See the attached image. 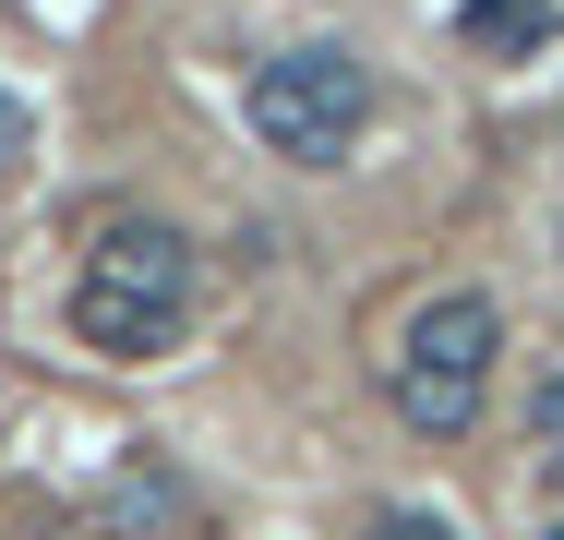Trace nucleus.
<instances>
[{
	"label": "nucleus",
	"mask_w": 564,
	"mask_h": 540,
	"mask_svg": "<svg viewBox=\"0 0 564 540\" xmlns=\"http://www.w3.org/2000/svg\"><path fill=\"white\" fill-rule=\"evenodd\" d=\"M372 540H456V517H445V505H384Z\"/></svg>",
	"instance_id": "nucleus-5"
},
{
	"label": "nucleus",
	"mask_w": 564,
	"mask_h": 540,
	"mask_svg": "<svg viewBox=\"0 0 564 540\" xmlns=\"http://www.w3.org/2000/svg\"><path fill=\"white\" fill-rule=\"evenodd\" d=\"M73 336L97 360H169L193 336V240L169 216H109L73 277Z\"/></svg>",
	"instance_id": "nucleus-1"
},
{
	"label": "nucleus",
	"mask_w": 564,
	"mask_h": 540,
	"mask_svg": "<svg viewBox=\"0 0 564 540\" xmlns=\"http://www.w3.org/2000/svg\"><path fill=\"white\" fill-rule=\"evenodd\" d=\"M553 24H564V0H456V36H468L480 61H529Z\"/></svg>",
	"instance_id": "nucleus-4"
},
{
	"label": "nucleus",
	"mask_w": 564,
	"mask_h": 540,
	"mask_svg": "<svg viewBox=\"0 0 564 540\" xmlns=\"http://www.w3.org/2000/svg\"><path fill=\"white\" fill-rule=\"evenodd\" d=\"M240 120H252L264 156H289V169H337L348 144L372 132V73H360V48H325V36L264 48L252 85H240Z\"/></svg>",
	"instance_id": "nucleus-3"
},
{
	"label": "nucleus",
	"mask_w": 564,
	"mask_h": 540,
	"mask_svg": "<svg viewBox=\"0 0 564 540\" xmlns=\"http://www.w3.org/2000/svg\"><path fill=\"white\" fill-rule=\"evenodd\" d=\"M492 360H505V313L492 289H433L421 313L397 324V360H384V397L421 444H456L492 397Z\"/></svg>",
	"instance_id": "nucleus-2"
},
{
	"label": "nucleus",
	"mask_w": 564,
	"mask_h": 540,
	"mask_svg": "<svg viewBox=\"0 0 564 540\" xmlns=\"http://www.w3.org/2000/svg\"><path fill=\"white\" fill-rule=\"evenodd\" d=\"M541 540H564V517H553V529H541Z\"/></svg>",
	"instance_id": "nucleus-7"
},
{
	"label": "nucleus",
	"mask_w": 564,
	"mask_h": 540,
	"mask_svg": "<svg viewBox=\"0 0 564 540\" xmlns=\"http://www.w3.org/2000/svg\"><path fill=\"white\" fill-rule=\"evenodd\" d=\"M553 493H564V444H553Z\"/></svg>",
	"instance_id": "nucleus-6"
}]
</instances>
